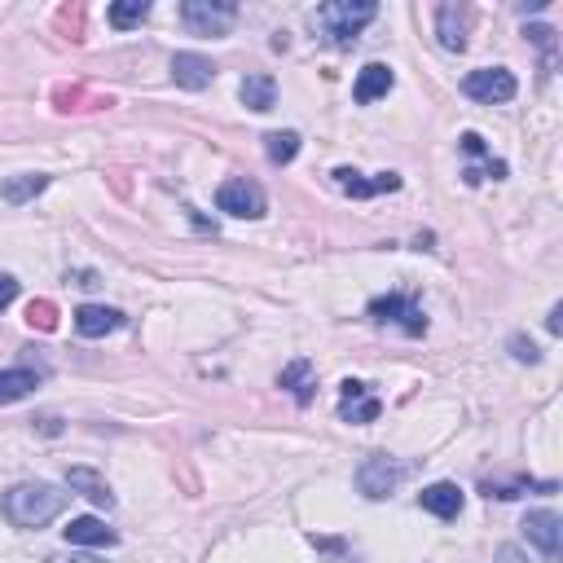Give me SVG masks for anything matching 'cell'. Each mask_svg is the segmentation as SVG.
<instances>
[{
  "mask_svg": "<svg viewBox=\"0 0 563 563\" xmlns=\"http://www.w3.org/2000/svg\"><path fill=\"white\" fill-rule=\"evenodd\" d=\"M71 502V493H62L58 484H44V480H31V484H14V489L0 498V511L14 528H44L49 520H58Z\"/></svg>",
  "mask_w": 563,
  "mask_h": 563,
  "instance_id": "cell-1",
  "label": "cell"
},
{
  "mask_svg": "<svg viewBox=\"0 0 563 563\" xmlns=\"http://www.w3.org/2000/svg\"><path fill=\"white\" fill-rule=\"evenodd\" d=\"M374 18H379V5H374V0H330V5L313 9V27L322 31V40L335 44V49H348Z\"/></svg>",
  "mask_w": 563,
  "mask_h": 563,
  "instance_id": "cell-2",
  "label": "cell"
},
{
  "mask_svg": "<svg viewBox=\"0 0 563 563\" xmlns=\"http://www.w3.org/2000/svg\"><path fill=\"white\" fill-rule=\"evenodd\" d=\"M181 18L194 36H229L238 22V5L234 0H185Z\"/></svg>",
  "mask_w": 563,
  "mask_h": 563,
  "instance_id": "cell-3",
  "label": "cell"
},
{
  "mask_svg": "<svg viewBox=\"0 0 563 563\" xmlns=\"http://www.w3.org/2000/svg\"><path fill=\"white\" fill-rule=\"evenodd\" d=\"M462 93H467L471 102L502 106L520 93V84H515V75L506 71V66H480V71H471L467 80H462Z\"/></svg>",
  "mask_w": 563,
  "mask_h": 563,
  "instance_id": "cell-4",
  "label": "cell"
},
{
  "mask_svg": "<svg viewBox=\"0 0 563 563\" xmlns=\"http://www.w3.org/2000/svg\"><path fill=\"white\" fill-rule=\"evenodd\" d=\"M216 207L238 220H260L264 212H269V198H264V190L256 181H247V176H234V181H225L216 190Z\"/></svg>",
  "mask_w": 563,
  "mask_h": 563,
  "instance_id": "cell-5",
  "label": "cell"
},
{
  "mask_svg": "<svg viewBox=\"0 0 563 563\" xmlns=\"http://www.w3.org/2000/svg\"><path fill=\"white\" fill-rule=\"evenodd\" d=\"M401 476H405V471H401V462H396V458L370 454V458L357 467V489L366 493L370 502H379V498H388L396 484H401Z\"/></svg>",
  "mask_w": 563,
  "mask_h": 563,
  "instance_id": "cell-6",
  "label": "cell"
},
{
  "mask_svg": "<svg viewBox=\"0 0 563 563\" xmlns=\"http://www.w3.org/2000/svg\"><path fill=\"white\" fill-rule=\"evenodd\" d=\"M370 317L374 322H383V326H401L405 335H423L427 330V317H423V308H418L410 295H379V300H370Z\"/></svg>",
  "mask_w": 563,
  "mask_h": 563,
  "instance_id": "cell-7",
  "label": "cell"
},
{
  "mask_svg": "<svg viewBox=\"0 0 563 563\" xmlns=\"http://www.w3.org/2000/svg\"><path fill=\"white\" fill-rule=\"evenodd\" d=\"M520 528L528 533V542L542 550L546 563H563V520L555 511H528Z\"/></svg>",
  "mask_w": 563,
  "mask_h": 563,
  "instance_id": "cell-8",
  "label": "cell"
},
{
  "mask_svg": "<svg viewBox=\"0 0 563 563\" xmlns=\"http://www.w3.org/2000/svg\"><path fill=\"white\" fill-rule=\"evenodd\" d=\"M379 414H383V401L361 379L339 383V418H344V423H374Z\"/></svg>",
  "mask_w": 563,
  "mask_h": 563,
  "instance_id": "cell-9",
  "label": "cell"
},
{
  "mask_svg": "<svg viewBox=\"0 0 563 563\" xmlns=\"http://www.w3.org/2000/svg\"><path fill=\"white\" fill-rule=\"evenodd\" d=\"M436 36L449 53H462L467 49V36H471V9L467 5H440L436 9Z\"/></svg>",
  "mask_w": 563,
  "mask_h": 563,
  "instance_id": "cell-10",
  "label": "cell"
},
{
  "mask_svg": "<svg viewBox=\"0 0 563 563\" xmlns=\"http://www.w3.org/2000/svg\"><path fill=\"white\" fill-rule=\"evenodd\" d=\"M172 80H176V88H185V93H203V88L216 80V66H212V58H203V53H176Z\"/></svg>",
  "mask_w": 563,
  "mask_h": 563,
  "instance_id": "cell-11",
  "label": "cell"
},
{
  "mask_svg": "<svg viewBox=\"0 0 563 563\" xmlns=\"http://www.w3.org/2000/svg\"><path fill=\"white\" fill-rule=\"evenodd\" d=\"M330 176H335V185H339V190H344L348 198H374V194L401 190V176H396V172H379L374 181H366V176L352 172V168H335Z\"/></svg>",
  "mask_w": 563,
  "mask_h": 563,
  "instance_id": "cell-12",
  "label": "cell"
},
{
  "mask_svg": "<svg viewBox=\"0 0 563 563\" xmlns=\"http://www.w3.org/2000/svg\"><path fill=\"white\" fill-rule=\"evenodd\" d=\"M418 506H423L427 515H436V520H458L462 515V489L449 480L440 484H427L423 493H418Z\"/></svg>",
  "mask_w": 563,
  "mask_h": 563,
  "instance_id": "cell-13",
  "label": "cell"
},
{
  "mask_svg": "<svg viewBox=\"0 0 563 563\" xmlns=\"http://www.w3.org/2000/svg\"><path fill=\"white\" fill-rule=\"evenodd\" d=\"M119 326H124V313H119V308H102V304H84V308H75V330H80L84 339L115 335Z\"/></svg>",
  "mask_w": 563,
  "mask_h": 563,
  "instance_id": "cell-14",
  "label": "cell"
},
{
  "mask_svg": "<svg viewBox=\"0 0 563 563\" xmlns=\"http://www.w3.org/2000/svg\"><path fill=\"white\" fill-rule=\"evenodd\" d=\"M392 84H396L392 66L370 62V66H361L357 84H352V97H357L361 106H370V102H379V97H388V93H392Z\"/></svg>",
  "mask_w": 563,
  "mask_h": 563,
  "instance_id": "cell-15",
  "label": "cell"
},
{
  "mask_svg": "<svg viewBox=\"0 0 563 563\" xmlns=\"http://www.w3.org/2000/svg\"><path fill=\"white\" fill-rule=\"evenodd\" d=\"M62 533L71 546H115L119 542L115 528H106V520H97V515H80V520H71Z\"/></svg>",
  "mask_w": 563,
  "mask_h": 563,
  "instance_id": "cell-16",
  "label": "cell"
},
{
  "mask_svg": "<svg viewBox=\"0 0 563 563\" xmlns=\"http://www.w3.org/2000/svg\"><path fill=\"white\" fill-rule=\"evenodd\" d=\"M66 484H71V493H84L88 502H97V506H115V493H110V484H106V476H97L93 467H71L66 471Z\"/></svg>",
  "mask_w": 563,
  "mask_h": 563,
  "instance_id": "cell-17",
  "label": "cell"
},
{
  "mask_svg": "<svg viewBox=\"0 0 563 563\" xmlns=\"http://www.w3.org/2000/svg\"><path fill=\"white\" fill-rule=\"evenodd\" d=\"M278 388H286L300 405H308V401H313V388H317V383H313V361H308V357H295L291 366L278 374Z\"/></svg>",
  "mask_w": 563,
  "mask_h": 563,
  "instance_id": "cell-18",
  "label": "cell"
},
{
  "mask_svg": "<svg viewBox=\"0 0 563 563\" xmlns=\"http://www.w3.org/2000/svg\"><path fill=\"white\" fill-rule=\"evenodd\" d=\"M40 388V370L31 366H14V370H0V405H14L22 396H31Z\"/></svg>",
  "mask_w": 563,
  "mask_h": 563,
  "instance_id": "cell-19",
  "label": "cell"
},
{
  "mask_svg": "<svg viewBox=\"0 0 563 563\" xmlns=\"http://www.w3.org/2000/svg\"><path fill=\"white\" fill-rule=\"evenodd\" d=\"M49 190V176L44 172H22V176H9L5 185H0V198H5L9 207H22V203H31L36 194Z\"/></svg>",
  "mask_w": 563,
  "mask_h": 563,
  "instance_id": "cell-20",
  "label": "cell"
},
{
  "mask_svg": "<svg viewBox=\"0 0 563 563\" xmlns=\"http://www.w3.org/2000/svg\"><path fill=\"white\" fill-rule=\"evenodd\" d=\"M238 93H242V102H247V110H256V115L278 106V84H273V75H247Z\"/></svg>",
  "mask_w": 563,
  "mask_h": 563,
  "instance_id": "cell-21",
  "label": "cell"
},
{
  "mask_svg": "<svg viewBox=\"0 0 563 563\" xmlns=\"http://www.w3.org/2000/svg\"><path fill=\"white\" fill-rule=\"evenodd\" d=\"M264 154H269L273 168L295 163V154H300V132H264Z\"/></svg>",
  "mask_w": 563,
  "mask_h": 563,
  "instance_id": "cell-22",
  "label": "cell"
},
{
  "mask_svg": "<svg viewBox=\"0 0 563 563\" xmlns=\"http://www.w3.org/2000/svg\"><path fill=\"white\" fill-rule=\"evenodd\" d=\"M110 27L128 31V27H141V22L150 18V0H119V5H110Z\"/></svg>",
  "mask_w": 563,
  "mask_h": 563,
  "instance_id": "cell-23",
  "label": "cell"
},
{
  "mask_svg": "<svg viewBox=\"0 0 563 563\" xmlns=\"http://www.w3.org/2000/svg\"><path fill=\"white\" fill-rule=\"evenodd\" d=\"M524 36L542 49V71H555V53H559V31L555 27H546V22H533V27H524Z\"/></svg>",
  "mask_w": 563,
  "mask_h": 563,
  "instance_id": "cell-24",
  "label": "cell"
},
{
  "mask_svg": "<svg viewBox=\"0 0 563 563\" xmlns=\"http://www.w3.org/2000/svg\"><path fill=\"white\" fill-rule=\"evenodd\" d=\"M489 176H493V181H502V176H506V163H502V159H480L476 168L462 172V181H467V185H480V181H489Z\"/></svg>",
  "mask_w": 563,
  "mask_h": 563,
  "instance_id": "cell-25",
  "label": "cell"
},
{
  "mask_svg": "<svg viewBox=\"0 0 563 563\" xmlns=\"http://www.w3.org/2000/svg\"><path fill=\"white\" fill-rule=\"evenodd\" d=\"M27 322L40 326V330H53V326H58V317H53V304H44V300L31 304V308H27Z\"/></svg>",
  "mask_w": 563,
  "mask_h": 563,
  "instance_id": "cell-26",
  "label": "cell"
},
{
  "mask_svg": "<svg viewBox=\"0 0 563 563\" xmlns=\"http://www.w3.org/2000/svg\"><path fill=\"white\" fill-rule=\"evenodd\" d=\"M511 352H515V361H528V366H537V361H542V352H537L533 339H524V335H511Z\"/></svg>",
  "mask_w": 563,
  "mask_h": 563,
  "instance_id": "cell-27",
  "label": "cell"
},
{
  "mask_svg": "<svg viewBox=\"0 0 563 563\" xmlns=\"http://www.w3.org/2000/svg\"><path fill=\"white\" fill-rule=\"evenodd\" d=\"M462 150H467L471 159H493V154H489V146H484V137H480V132H462Z\"/></svg>",
  "mask_w": 563,
  "mask_h": 563,
  "instance_id": "cell-28",
  "label": "cell"
},
{
  "mask_svg": "<svg viewBox=\"0 0 563 563\" xmlns=\"http://www.w3.org/2000/svg\"><path fill=\"white\" fill-rule=\"evenodd\" d=\"M14 300H18V282L9 273H0V308H9Z\"/></svg>",
  "mask_w": 563,
  "mask_h": 563,
  "instance_id": "cell-29",
  "label": "cell"
},
{
  "mask_svg": "<svg viewBox=\"0 0 563 563\" xmlns=\"http://www.w3.org/2000/svg\"><path fill=\"white\" fill-rule=\"evenodd\" d=\"M493 563H528V555H524L520 546L506 542V546H498V559H493Z\"/></svg>",
  "mask_w": 563,
  "mask_h": 563,
  "instance_id": "cell-30",
  "label": "cell"
},
{
  "mask_svg": "<svg viewBox=\"0 0 563 563\" xmlns=\"http://www.w3.org/2000/svg\"><path fill=\"white\" fill-rule=\"evenodd\" d=\"M546 330H550V335H563V304H555V308H550Z\"/></svg>",
  "mask_w": 563,
  "mask_h": 563,
  "instance_id": "cell-31",
  "label": "cell"
},
{
  "mask_svg": "<svg viewBox=\"0 0 563 563\" xmlns=\"http://www.w3.org/2000/svg\"><path fill=\"white\" fill-rule=\"evenodd\" d=\"M49 563H106V559H97V555H53Z\"/></svg>",
  "mask_w": 563,
  "mask_h": 563,
  "instance_id": "cell-32",
  "label": "cell"
}]
</instances>
